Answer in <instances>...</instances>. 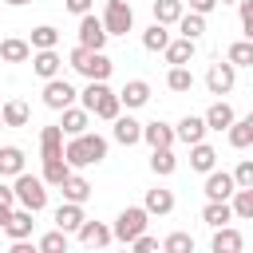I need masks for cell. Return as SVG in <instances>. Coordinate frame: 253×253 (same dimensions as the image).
Segmentation results:
<instances>
[{
	"mask_svg": "<svg viewBox=\"0 0 253 253\" xmlns=\"http://www.w3.org/2000/svg\"><path fill=\"white\" fill-rule=\"evenodd\" d=\"M142 47H146V51H166V47H170V28L150 24V28L142 32Z\"/></svg>",
	"mask_w": 253,
	"mask_h": 253,
	"instance_id": "e575fe53",
	"label": "cell"
},
{
	"mask_svg": "<svg viewBox=\"0 0 253 253\" xmlns=\"http://www.w3.org/2000/svg\"><path fill=\"white\" fill-rule=\"evenodd\" d=\"M178 32H182V40L198 43V40L206 36V16H198V12H182V20H178Z\"/></svg>",
	"mask_w": 253,
	"mask_h": 253,
	"instance_id": "f1b7e54d",
	"label": "cell"
},
{
	"mask_svg": "<svg viewBox=\"0 0 253 253\" xmlns=\"http://www.w3.org/2000/svg\"><path fill=\"white\" fill-rule=\"evenodd\" d=\"M40 178H43L47 190H59V186L71 178V166H67L63 158H59V162H43V174H40Z\"/></svg>",
	"mask_w": 253,
	"mask_h": 253,
	"instance_id": "836d02e7",
	"label": "cell"
},
{
	"mask_svg": "<svg viewBox=\"0 0 253 253\" xmlns=\"http://www.w3.org/2000/svg\"><path fill=\"white\" fill-rule=\"evenodd\" d=\"M202 221H206L210 229H225V225L233 221V210H229V202H206V210H202Z\"/></svg>",
	"mask_w": 253,
	"mask_h": 253,
	"instance_id": "83f0119b",
	"label": "cell"
},
{
	"mask_svg": "<svg viewBox=\"0 0 253 253\" xmlns=\"http://www.w3.org/2000/svg\"><path fill=\"white\" fill-rule=\"evenodd\" d=\"M150 170H154L158 178H170V174L178 170V158H174V150H150Z\"/></svg>",
	"mask_w": 253,
	"mask_h": 253,
	"instance_id": "74e56055",
	"label": "cell"
},
{
	"mask_svg": "<svg viewBox=\"0 0 253 253\" xmlns=\"http://www.w3.org/2000/svg\"><path fill=\"white\" fill-rule=\"evenodd\" d=\"M55 43H59V32H55L51 24L32 28V40H28V47H32V51H55Z\"/></svg>",
	"mask_w": 253,
	"mask_h": 253,
	"instance_id": "f546056e",
	"label": "cell"
},
{
	"mask_svg": "<svg viewBox=\"0 0 253 253\" xmlns=\"http://www.w3.org/2000/svg\"><path fill=\"white\" fill-rule=\"evenodd\" d=\"M206 119L202 115H186L178 126H174V134H178V142H186V146H198V142H206Z\"/></svg>",
	"mask_w": 253,
	"mask_h": 253,
	"instance_id": "2e32d148",
	"label": "cell"
},
{
	"mask_svg": "<svg viewBox=\"0 0 253 253\" xmlns=\"http://www.w3.org/2000/svg\"><path fill=\"white\" fill-rule=\"evenodd\" d=\"M237 194V182L229 170H210L206 174V202H229Z\"/></svg>",
	"mask_w": 253,
	"mask_h": 253,
	"instance_id": "30bf717a",
	"label": "cell"
},
{
	"mask_svg": "<svg viewBox=\"0 0 253 253\" xmlns=\"http://www.w3.org/2000/svg\"><path fill=\"white\" fill-rule=\"evenodd\" d=\"M111 138H115L119 146H134V142H142V123L130 119V115H119V119L111 123Z\"/></svg>",
	"mask_w": 253,
	"mask_h": 253,
	"instance_id": "4fadbf2b",
	"label": "cell"
},
{
	"mask_svg": "<svg viewBox=\"0 0 253 253\" xmlns=\"http://www.w3.org/2000/svg\"><path fill=\"white\" fill-rule=\"evenodd\" d=\"M12 194H16V206L28 210V213H40V210L47 206V186H43V178H36V174H28V170L12 182Z\"/></svg>",
	"mask_w": 253,
	"mask_h": 253,
	"instance_id": "277c9868",
	"label": "cell"
},
{
	"mask_svg": "<svg viewBox=\"0 0 253 253\" xmlns=\"http://www.w3.org/2000/svg\"><path fill=\"white\" fill-rule=\"evenodd\" d=\"M59 190H63V202H71V206H83V202L91 198V182H87L83 174H71Z\"/></svg>",
	"mask_w": 253,
	"mask_h": 253,
	"instance_id": "4316f807",
	"label": "cell"
},
{
	"mask_svg": "<svg viewBox=\"0 0 253 253\" xmlns=\"http://www.w3.org/2000/svg\"><path fill=\"white\" fill-rule=\"evenodd\" d=\"M233 83H237V67H233V63H210V71H206L210 95H229Z\"/></svg>",
	"mask_w": 253,
	"mask_h": 253,
	"instance_id": "8fae6325",
	"label": "cell"
},
{
	"mask_svg": "<svg viewBox=\"0 0 253 253\" xmlns=\"http://www.w3.org/2000/svg\"><path fill=\"white\" fill-rule=\"evenodd\" d=\"M245 249V237L241 229L225 225V229H213V241H210V253H241Z\"/></svg>",
	"mask_w": 253,
	"mask_h": 253,
	"instance_id": "ffe728a7",
	"label": "cell"
},
{
	"mask_svg": "<svg viewBox=\"0 0 253 253\" xmlns=\"http://www.w3.org/2000/svg\"><path fill=\"white\" fill-rule=\"evenodd\" d=\"M190 166H194L198 174H210V170H217V150H213L210 142H198V146H190Z\"/></svg>",
	"mask_w": 253,
	"mask_h": 253,
	"instance_id": "484cf974",
	"label": "cell"
},
{
	"mask_svg": "<svg viewBox=\"0 0 253 253\" xmlns=\"http://www.w3.org/2000/svg\"><path fill=\"white\" fill-rule=\"evenodd\" d=\"M87 126H91V115H87L83 107H67V111H59V130H63L67 138L87 134Z\"/></svg>",
	"mask_w": 253,
	"mask_h": 253,
	"instance_id": "9a60e30c",
	"label": "cell"
},
{
	"mask_svg": "<svg viewBox=\"0 0 253 253\" xmlns=\"http://www.w3.org/2000/svg\"><path fill=\"white\" fill-rule=\"evenodd\" d=\"M8 8H24V4H32V0H4Z\"/></svg>",
	"mask_w": 253,
	"mask_h": 253,
	"instance_id": "f907efd6",
	"label": "cell"
},
{
	"mask_svg": "<svg viewBox=\"0 0 253 253\" xmlns=\"http://www.w3.org/2000/svg\"><path fill=\"white\" fill-rule=\"evenodd\" d=\"M119 103H123L126 111H138V107H146V103H150V83H146V79H130V83L119 91Z\"/></svg>",
	"mask_w": 253,
	"mask_h": 253,
	"instance_id": "ac0fdd59",
	"label": "cell"
},
{
	"mask_svg": "<svg viewBox=\"0 0 253 253\" xmlns=\"http://www.w3.org/2000/svg\"><path fill=\"white\" fill-rule=\"evenodd\" d=\"M0 119H4V126H28V103L24 99H8L0 107Z\"/></svg>",
	"mask_w": 253,
	"mask_h": 253,
	"instance_id": "d6a6232c",
	"label": "cell"
},
{
	"mask_svg": "<svg viewBox=\"0 0 253 253\" xmlns=\"http://www.w3.org/2000/svg\"><path fill=\"white\" fill-rule=\"evenodd\" d=\"M225 63H233V67H253V43H249V40H237V43H229V51H225Z\"/></svg>",
	"mask_w": 253,
	"mask_h": 253,
	"instance_id": "f35d334b",
	"label": "cell"
},
{
	"mask_svg": "<svg viewBox=\"0 0 253 253\" xmlns=\"http://www.w3.org/2000/svg\"><path fill=\"white\" fill-rule=\"evenodd\" d=\"M36 249H40V253H67V233H59V229H47V233L36 241Z\"/></svg>",
	"mask_w": 253,
	"mask_h": 253,
	"instance_id": "b9f144b4",
	"label": "cell"
},
{
	"mask_svg": "<svg viewBox=\"0 0 253 253\" xmlns=\"http://www.w3.org/2000/svg\"><path fill=\"white\" fill-rule=\"evenodd\" d=\"M79 99H83V111H87V115H95V119H107V123H115V119L123 115L119 91H111L107 83H87V87L79 91Z\"/></svg>",
	"mask_w": 253,
	"mask_h": 253,
	"instance_id": "7a4b0ae2",
	"label": "cell"
},
{
	"mask_svg": "<svg viewBox=\"0 0 253 253\" xmlns=\"http://www.w3.org/2000/svg\"><path fill=\"white\" fill-rule=\"evenodd\" d=\"M162 55H166L170 67H186V63L194 59V43H190V40H170V47H166Z\"/></svg>",
	"mask_w": 253,
	"mask_h": 253,
	"instance_id": "1f68e13d",
	"label": "cell"
},
{
	"mask_svg": "<svg viewBox=\"0 0 253 253\" xmlns=\"http://www.w3.org/2000/svg\"><path fill=\"white\" fill-rule=\"evenodd\" d=\"M67 63H71L87 83H107V79H111V71H115V63H111L103 51H87V47H71Z\"/></svg>",
	"mask_w": 253,
	"mask_h": 253,
	"instance_id": "3957f363",
	"label": "cell"
},
{
	"mask_svg": "<svg viewBox=\"0 0 253 253\" xmlns=\"http://www.w3.org/2000/svg\"><path fill=\"white\" fill-rule=\"evenodd\" d=\"M59 67H63V59H59V51H32V71L47 83V79H59Z\"/></svg>",
	"mask_w": 253,
	"mask_h": 253,
	"instance_id": "44dd1931",
	"label": "cell"
},
{
	"mask_svg": "<svg viewBox=\"0 0 253 253\" xmlns=\"http://www.w3.org/2000/svg\"><path fill=\"white\" fill-rule=\"evenodd\" d=\"M142 142H146L150 150H174L178 134H174V126H170V123L154 119V123H142Z\"/></svg>",
	"mask_w": 253,
	"mask_h": 253,
	"instance_id": "9c48e42d",
	"label": "cell"
},
{
	"mask_svg": "<svg viewBox=\"0 0 253 253\" xmlns=\"http://www.w3.org/2000/svg\"><path fill=\"white\" fill-rule=\"evenodd\" d=\"M0 59H4V63H28V59H32V47H28V40H20V36H8V40H0Z\"/></svg>",
	"mask_w": 253,
	"mask_h": 253,
	"instance_id": "cb8c5ba5",
	"label": "cell"
},
{
	"mask_svg": "<svg viewBox=\"0 0 253 253\" xmlns=\"http://www.w3.org/2000/svg\"><path fill=\"white\" fill-rule=\"evenodd\" d=\"M103 28H107V36H126L130 28H134V12H130V4L126 0H107V8H103Z\"/></svg>",
	"mask_w": 253,
	"mask_h": 253,
	"instance_id": "8992f818",
	"label": "cell"
},
{
	"mask_svg": "<svg viewBox=\"0 0 253 253\" xmlns=\"http://www.w3.org/2000/svg\"><path fill=\"white\" fill-rule=\"evenodd\" d=\"M142 210H146L150 217H166V213H174V190H166V186H154V190H146V198H142Z\"/></svg>",
	"mask_w": 253,
	"mask_h": 253,
	"instance_id": "5bb4252c",
	"label": "cell"
},
{
	"mask_svg": "<svg viewBox=\"0 0 253 253\" xmlns=\"http://www.w3.org/2000/svg\"><path fill=\"white\" fill-rule=\"evenodd\" d=\"M75 99H79V91H75L67 79H47V83H43V107L67 111V107H75Z\"/></svg>",
	"mask_w": 253,
	"mask_h": 253,
	"instance_id": "ba28073f",
	"label": "cell"
},
{
	"mask_svg": "<svg viewBox=\"0 0 253 253\" xmlns=\"http://www.w3.org/2000/svg\"><path fill=\"white\" fill-rule=\"evenodd\" d=\"M225 138H229V146H233V150H245V146H253V130H249V123H245V119H237V123L225 130Z\"/></svg>",
	"mask_w": 253,
	"mask_h": 253,
	"instance_id": "ab89813d",
	"label": "cell"
},
{
	"mask_svg": "<svg viewBox=\"0 0 253 253\" xmlns=\"http://www.w3.org/2000/svg\"><path fill=\"white\" fill-rule=\"evenodd\" d=\"M162 253H194V237H190L186 229H174V233H166Z\"/></svg>",
	"mask_w": 253,
	"mask_h": 253,
	"instance_id": "60d3db41",
	"label": "cell"
},
{
	"mask_svg": "<svg viewBox=\"0 0 253 253\" xmlns=\"http://www.w3.org/2000/svg\"><path fill=\"white\" fill-rule=\"evenodd\" d=\"M221 4H241V0H221Z\"/></svg>",
	"mask_w": 253,
	"mask_h": 253,
	"instance_id": "f5cc1de1",
	"label": "cell"
},
{
	"mask_svg": "<svg viewBox=\"0 0 253 253\" xmlns=\"http://www.w3.org/2000/svg\"><path fill=\"white\" fill-rule=\"evenodd\" d=\"M229 210H233V221H253V190H237L229 198Z\"/></svg>",
	"mask_w": 253,
	"mask_h": 253,
	"instance_id": "d590c367",
	"label": "cell"
},
{
	"mask_svg": "<svg viewBox=\"0 0 253 253\" xmlns=\"http://www.w3.org/2000/svg\"><path fill=\"white\" fill-rule=\"evenodd\" d=\"M166 87L178 91V95L194 91V71H190V67H170V71H166Z\"/></svg>",
	"mask_w": 253,
	"mask_h": 253,
	"instance_id": "8d00e7d4",
	"label": "cell"
},
{
	"mask_svg": "<svg viewBox=\"0 0 253 253\" xmlns=\"http://www.w3.org/2000/svg\"><path fill=\"white\" fill-rule=\"evenodd\" d=\"M8 253H40V249H36L32 241H12V249H8Z\"/></svg>",
	"mask_w": 253,
	"mask_h": 253,
	"instance_id": "681fc988",
	"label": "cell"
},
{
	"mask_svg": "<svg viewBox=\"0 0 253 253\" xmlns=\"http://www.w3.org/2000/svg\"><path fill=\"white\" fill-rule=\"evenodd\" d=\"M107 158V138L103 134H79V138H67L63 142V162L71 166V174L75 170H83V166H99Z\"/></svg>",
	"mask_w": 253,
	"mask_h": 253,
	"instance_id": "6da1fadb",
	"label": "cell"
},
{
	"mask_svg": "<svg viewBox=\"0 0 253 253\" xmlns=\"http://www.w3.org/2000/svg\"><path fill=\"white\" fill-rule=\"evenodd\" d=\"M126 4H130V0H126Z\"/></svg>",
	"mask_w": 253,
	"mask_h": 253,
	"instance_id": "9f6ffc18",
	"label": "cell"
},
{
	"mask_svg": "<svg viewBox=\"0 0 253 253\" xmlns=\"http://www.w3.org/2000/svg\"><path fill=\"white\" fill-rule=\"evenodd\" d=\"M146 225H150V213H146L142 206H126V210H119V217H115L111 233H115V241L134 245V241L146 233Z\"/></svg>",
	"mask_w": 253,
	"mask_h": 253,
	"instance_id": "5b68a950",
	"label": "cell"
},
{
	"mask_svg": "<svg viewBox=\"0 0 253 253\" xmlns=\"http://www.w3.org/2000/svg\"><path fill=\"white\" fill-rule=\"evenodd\" d=\"M245 123H249V130H253V111H249V115H245Z\"/></svg>",
	"mask_w": 253,
	"mask_h": 253,
	"instance_id": "816d5d0a",
	"label": "cell"
},
{
	"mask_svg": "<svg viewBox=\"0 0 253 253\" xmlns=\"http://www.w3.org/2000/svg\"><path fill=\"white\" fill-rule=\"evenodd\" d=\"M182 0H154V24H162V28H170V24H178L182 20Z\"/></svg>",
	"mask_w": 253,
	"mask_h": 253,
	"instance_id": "4dcf8cb0",
	"label": "cell"
},
{
	"mask_svg": "<svg viewBox=\"0 0 253 253\" xmlns=\"http://www.w3.org/2000/svg\"><path fill=\"white\" fill-rule=\"evenodd\" d=\"M83 221H87L83 206H71V202H63V206L55 210V229H59V233H67V237H71V233H79V225H83Z\"/></svg>",
	"mask_w": 253,
	"mask_h": 253,
	"instance_id": "d6986e66",
	"label": "cell"
},
{
	"mask_svg": "<svg viewBox=\"0 0 253 253\" xmlns=\"http://www.w3.org/2000/svg\"><path fill=\"white\" fill-rule=\"evenodd\" d=\"M12 210H16V194H12V186H4V182H0V229L8 225Z\"/></svg>",
	"mask_w": 253,
	"mask_h": 253,
	"instance_id": "ee69618b",
	"label": "cell"
},
{
	"mask_svg": "<svg viewBox=\"0 0 253 253\" xmlns=\"http://www.w3.org/2000/svg\"><path fill=\"white\" fill-rule=\"evenodd\" d=\"M40 154H43V162H59L63 158V130H59V123L40 130Z\"/></svg>",
	"mask_w": 253,
	"mask_h": 253,
	"instance_id": "e0dca14e",
	"label": "cell"
},
{
	"mask_svg": "<svg viewBox=\"0 0 253 253\" xmlns=\"http://www.w3.org/2000/svg\"><path fill=\"white\" fill-rule=\"evenodd\" d=\"M217 8V0H190V12H198V16H210Z\"/></svg>",
	"mask_w": 253,
	"mask_h": 253,
	"instance_id": "c3c4849f",
	"label": "cell"
},
{
	"mask_svg": "<svg viewBox=\"0 0 253 253\" xmlns=\"http://www.w3.org/2000/svg\"><path fill=\"white\" fill-rule=\"evenodd\" d=\"M130 253H158V237H150V233H142L134 245H126Z\"/></svg>",
	"mask_w": 253,
	"mask_h": 253,
	"instance_id": "bcb514c9",
	"label": "cell"
},
{
	"mask_svg": "<svg viewBox=\"0 0 253 253\" xmlns=\"http://www.w3.org/2000/svg\"><path fill=\"white\" fill-rule=\"evenodd\" d=\"M0 130H4V119H0Z\"/></svg>",
	"mask_w": 253,
	"mask_h": 253,
	"instance_id": "11a10c76",
	"label": "cell"
},
{
	"mask_svg": "<svg viewBox=\"0 0 253 253\" xmlns=\"http://www.w3.org/2000/svg\"><path fill=\"white\" fill-rule=\"evenodd\" d=\"M202 119H206V126H210V130H229V126L237 123V115H233V107H229L225 99L210 103V111H206Z\"/></svg>",
	"mask_w": 253,
	"mask_h": 253,
	"instance_id": "7402d4cb",
	"label": "cell"
},
{
	"mask_svg": "<svg viewBox=\"0 0 253 253\" xmlns=\"http://www.w3.org/2000/svg\"><path fill=\"white\" fill-rule=\"evenodd\" d=\"M233 182H237V190H253V158H241V162H237Z\"/></svg>",
	"mask_w": 253,
	"mask_h": 253,
	"instance_id": "7bdbcfd3",
	"label": "cell"
},
{
	"mask_svg": "<svg viewBox=\"0 0 253 253\" xmlns=\"http://www.w3.org/2000/svg\"><path fill=\"white\" fill-rule=\"evenodd\" d=\"M75 237H79V245H87V249H107V245L115 241L111 225H107V221H91V217L79 225V233H75Z\"/></svg>",
	"mask_w": 253,
	"mask_h": 253,
	"instance_id": "7c38bea8",
	"label": "cell"
},
{
	"mask_svg": "<svg viewBox=\"0 0 253 253\" xmlns=\"http://www.w3.org/2000/svg\"><path fill=\"white\" fill-rule=\"evenodd\" d=\"M24 166V150L20 146H0V178H20Z\"/></svg>",
	"mask_w": 253,
	"mask_h": 253,
	"instance_id": "d4e9b609",
	"label": "cell"
},
{
	"mask_svg": "<svg viewBox=\"0 0 253 253\" xmlns=\"http://www.w3.org/2000/svg\"><path fill=\"white\" fill-rule=\"evenodd\" d=\"M91 4H95V0H63V8H67L71 16H87V12H91Z\"/></svg>",
	"mask_w": 253,
	"mask_h": 253,
	"instance_id": "7dc6e473",
	"label": "cell"
},
{
	"mask_svg": "<svg viewBox=\"0 0 253 253\" xmlns=\"http://www.w3.org/2000/svg\"><path fill=\"white\" fill-rule=\"evenodd\" d=\"M107 28H103V20L99 16H79V47H87V51H103L107 47Z\"/></svg>",
	"mask_w": 253,
	"mask_h": 253,
	"instance_id": "52a82bcc",
	"label": "cell"
},
{
	"mask_svg": "<svg viewBox=\"0 0 253 253\" xmlns=\"http://www.w3.org/2000/svg\"><path fill=\"white\" fill-rule=\"evenodd\" d=\"M237 12H241V32H245V40L253 43V0H241Z\"/></svg>",
	"mask_w": 253,
	"mask_h": 253,
	"instance_id": "f6af8a7d",
	"label": "cell"
},
{
	"mask_svg": "<svg viewBox=\"0 0 253 253\" xmlns=\"http://www.w3.org/2000/svg\"><path fill=\"white\" fill-rule=\"evenodd\" d=\"M32 225H36V213H28V210H12V217H8V225H4V233L12 237V241H28L32 237Z\"/></svg>",
	"mask_w": 253,
	"mask_h": 253,
	"instance_id": "603a6c76",
	"label": "cell"
},
{
	"mask_svg": "<svg viewBox=\"0 0 253 253\" xmlns=\"http://www.w3.org/2000/svg\"><path fill=\"white\" fill-rule=\"evenodd\" d=\"M123 253H130V249H126V245H123Z\"/></svg>",
	"mask_w": 253,
	"mask_h": 253,
	"instance_id": "db71d44e",
	"label": "cell"
}]
</instances>
